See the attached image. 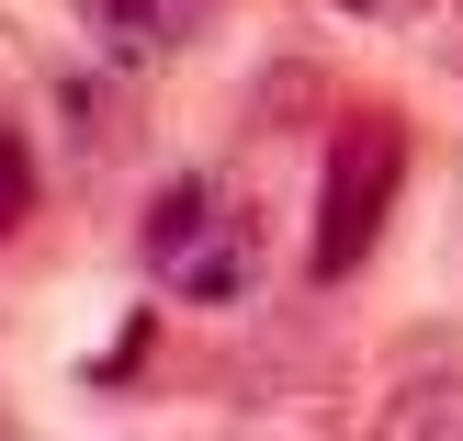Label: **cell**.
I'll return each mask as SVG.
<instances>
[{
	"instance_id": "cell-4",
	"label": "cell",
	"mask_w": 463,
	"mask_h": 441,
	"mask_svg": "<svg viewBox=\"0 0 463 441\" xmlns=\"http://www.w3.org/2000/svg\"><path fill=\"white\" fill-rule=\"evenodd\" d=\"M23 216H34V158H23V136L0 125V238H12Z\"/></svg>"
},
{
	"instance_id": "cell-5",
	"label": "cell",
	"mask_w": 463,
	"mask_h": 441,
	"mask_svg": "<svg viewBox=\"0 0 463 441\" xmlns=\"http://www.w3.org/2000/svg\"><path fill=\"white\" fill-rule=\"evenodd\" d=\"M339 12H362V23H407V12H430V0H339Z\"/></svg>"
},
{
	"instance_id": "cell-2",
	"label": "cell",
	"mask_w": 463,
	"mask_h": 441,
	"mask_svg": "<svg viewBox=\"0 0 463 441\" xmlns=\"http://www.w3.org/2000/svg\"><path fill=\"white\" fill-rule=\"evenodd\" d=\"M396 170H407L396 125H351V136H339V181H328V249H317L328 272H351V261H362V238H373V204L396 193Z\"/></svg>"
},
{
	"instance_id": "cell-1",
	"label": "cell",
	"mask_w": 463,
	"mask_h": 441,
	"mask_svg": "<svg viewBox=\"0 0 463 441\" xmlns=\"http://www.w3.org/2000/svg\"><path fill=\"white\" fill-rule=\"evenodd\" d=\"M136 249H147V283L170 294V306H238V294L260 283V216H249V193L215 181V170L158 181L147 216H136Z\"/></svg>"
},
{
	"instance_id": "cell-3",
	"label": "cell",
	"mask_w": 463,
	"mask_h": 441,
	"mask_svg": "<svg viewBox=\"0 0 463 441\" xmlns=\"http://www.w3.org/2000/svg\"><path fill=\"white\" fill-rule=\"evenodd\" d=\"M203 23H215V0H80V34L102 45V57H125V68L181 57Z\"/></svg>"
}]
</instances>
